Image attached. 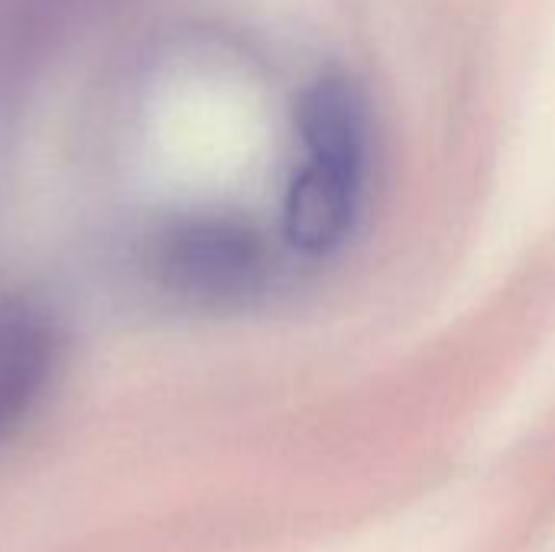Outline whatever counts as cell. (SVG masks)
Wrapping results in <instances>:
<instances>
[{"label": "cell", "mask_w": 555, "mask_h": 552, "mask_svg": "<svg viewBox=\"0 0 555 552\" xmlns=\"http://www.w3.org/2000/svg\"><path fill=\"white\" fill-rule=\"evenodd\" d=\"M302 166L283 198V234L306 257L335 254L364 208L371 166V111L348 75L312 81L296 104Z\"/></svg>", "instance_id": "cell-1"}, {"label": "cell", "mask_w": 555, "mask_h": 552, "mask_svg": "<svg viewBox=\"0 0 555 552\" xmlns=\"http://www.w3.org/2000/svg\"><path fill=\"white\" fill-rule=\"evenodd\" d=\"M159 283L198 306H241L263 293L270 251L234 218H192L176 224L153 257Z\"/></svg>", "instance_id": "cell-2"}, {"label": "cell", "mask_w": 555, "mask_h": 552, "mask_svg": "<svg viewBox=\"0 0 555 552\" xmlns=\"http://www.w3.org/2000/svg\"><path fill=\"white\" fill-rule=\"evenodd\" d=\"M55 364V329L26 299L0 303V442L20 429Z\"/></svg>", "instance_id": "cell-3"}]
</instances>
